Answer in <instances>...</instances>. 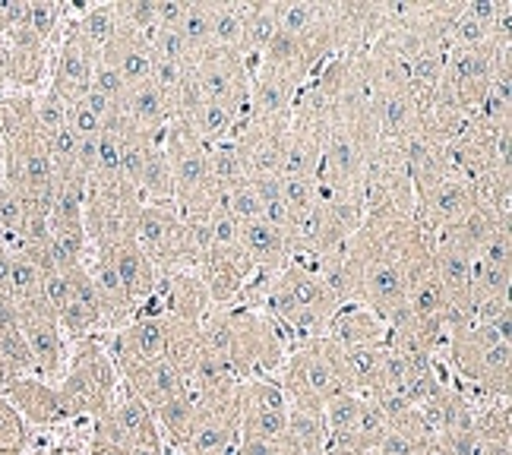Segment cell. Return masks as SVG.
Wrapping results in <instances>:
<instances>
[{"label":"cell","instance_id":"obj_20","mask_svg":"<svg viewBox=\"0 0 512 455\" xmlns=\"http://www.w3.org/2000/svg\"><path fill=\"white\" fill-rule=\"evenodd\" d=\"M241 247L250 256V263L260 272H282L288 263V237L282 228H275L269 222H247L241 225Z\"/></svg>","mask_w":512,"mask_h":455},{"label":"cell","instance_id":"obj_45","mask_svg":"<svg viewBox=\"0 0 512 455\" xmlns=\"http://www.w3.org/2000/svg\"><path fill=\"white\" fill-rule=\"evenodd\" d=\"M83 449H86V455H130V449L114 446L108 440H98V437H92V433H89V443Z\"/></svg>","mask_w":512,"mask_h":455},{"label":"cell","instance_id":"obj_22","mask_svg":"<svg viewBox=\"0 0 512 455\" xmlns=\"http://www.w3.org/2000/svg\"><path fill=\"white\" fill-rule=\"evenodd\" d=\"M193 411H196V392L190 386L184 392H177L174 399L162 402L159 408L152 411L155 427H159L168 452H177V449L187 443L190 427H193Z\"/></svg>","mask_w":512,"mask_h":455},{"label":"cell","instance_id":"obj_16","mask_svg":"<svg viewBox=\"0 0 512 455\" xmlns=\"http://www.w3.org/2000/svg\"><path fill=\"white\" fill-rule=\"evenodd\" d=\"M424 121V108L411 92H377L373 102V124L383 143H402Z\"/></svg>","mask_w":512,"mask_h":455},{"label":"cell","instance_id":"obj_14","mask_svg":"<svg viewBox=\"0 0 512 455\" xmlns=\"http://www.w3.org/2000/svg\"><path fill=\"white\" fill-rule=\"evenodd\" d=\"M95 253H108V260L117 272V279H121L133 310L149 298L155 285H159V269L152 266V260L140 250V244H136L133 237L130 241L114 244L111 250H95Z\"/></svg>","mask_w":512,"mask_h":455},{"label":"cell","instance_id":"obj_21","mask_svg":"<svg viewBox=\"0 0 512 455\" xmlns=\"http://www.w3.org/2000/svg\"><path fill=\"white\" fill-rule=\"evenodd\" d=\"M162 136L152 143V149L146 155V165H143V174H140V184H136V190H140V196H143V206L174 209V174H171V162H168Z\"/></svg>","mask_w":512,"mask_h":455},{"label":"cell","instance_id":"obj_44","mask_svg":"<svg viewBox=\"0 0 512 455\" xmlns=\"http://www.w3.org/2000/svg\"><path fill=\"white\" fill-rule=\"evenodd\" d=\"M231 455H279V449H275L272 443H266V440H256V437H247V433H241Z\"/></svg>","mask_w":512,"mask_h":455},{"label":"cell","instance_id":"obj_18","mask_svg":"<svg viewBox=\"0 0 512 455\" xmlns=\"http://www.w3.org/2000/svg\"><path fill=\"white\" fill-rule=\"evenodd\" d=\"M121 111H124L130 127L143 130L149 136H162L171 127V105H168L165 92L155 86L152 79H149V83H143V86L127 89Z\"/></svg>","mask_w":512,"mask_h":455},{"label":"cell","instance_id":"obj_46","mask_svg":"<svg viewBox=\"0 0 512 455\" xmlns=\"http://www.w3.org/2000/svg\"><path fill=\"white\" fill-rule=\"evenodd\" d=\"M475 455H512V443H481Z\"/></svg>","mask_w":512,"mask_h":455},{"label":"cell","instance_id":"obj_36","mask_svg":"<svg viewBox=\"0 0 512 455\" xmlns=\"http://www.w3.org/2000/svg\"><path fill=\"white\" fill-rule=\"evenodd\" d=\"M260 193V203H263V222L275 225L288 231L291 225V212L285 206V196H282V177H263V181H250Z\"/></svg>","mask_w":512,"mask_h":455},{"label":"cell","instance_id":"obj_32","mask_svg":"<svg viewBox=\"0 0 512 455\" xmlns=\"http://www.w3.org/2000/svg\"><path fill=\"white\" fill-rule=\"evenodd\" d=\"M177 32H181L193 61L206 54L212 48V4H187L184 23Z\"/></svg>","mask_w":512,"mask_h":455},{"label":"cell","instance_id":"obj_41","mask_svg":"<svg viewBox=\"0 0 512 455\" xmlns=\"http://www.w3.org/2000/svg\"><path fill=\"white\" fill-rule=\"evenodd\" d=\"M478 446L481 443L475 433H437L421 455H475Z\"/></svg>","mask_w":512,"mask_h":455},{"label":"cell","instance_id":"obj_3","mask_svg":"<svg viewBox=\"0 0 512 455\" xmlns=\"http://www.w3.org/2000/svg\"><path fill=\"white\" fill-rule=\"evenodd\" d=\"M231 310V351L228 364L238 373V380H260L275 377L285 364L291 342L282 326L272 320L266 310L228 307Z\"/></svg>","mask_w":512,"mask_h":455},{"label":"cell","instance_id":"obj_37","mask_svg":"<svg viewBox=\"0 0 512 455\" xmlns=\"http://www.w3.org/2000/svg\"><path fill=\"white\" fill-rule=\"evenodd\" d=\"M282 196L291 219H301L320 203V184L317 177H282Z\"/></svg>","mask_w":512,"mask_h":455},{"label":"cell","instance_id":"obj_5","mask_svg":"<svg viewBox=\"0 0 512 455\" xmlns=\"http://www.w3.org/2000/svg\"><path fill=\"white\" fill-rule=\"evenodd\" d=\"M260 57H244L238 51L209 48L193 61V76L206 102L225 105L234 114L250 117V70Z\"/></svg>","mask_w":512,"mask_h":455},{"label":"cell","instance_id":"obj_25","mask_svg":"<svg viewBox=\"0 0 512 455\" xmlns=\"http://www.w3.org/2000/svg\"><path fill=\"white\" fill-rule=\"evenodd\" d=\"M35 92H0V143L35 133Z\"/></svg>","mask_w":512,"mask_h":455},{"label":"cell","instance_id":"obj_12","mask_svg":"<svg viewBox=\"0 0 512 455\" xmlns=\"http://www.w3.org/2000/svg\"><path fill=\"white\" fill-rule=\"evenodd\" d=\"M301 83L256 61L250 70V121H291Z\"/></svg>","mask_w":512,"mask_h":455},{"label":"cell","instance_id":"obj_29","mask_svg":"<svg viewBox=\"0 0 512 455\" xmlns=\"http://www.w3.org/2000/svg\"><path fill=\"white\" fill-rule=\"evenodd\" d=\"M212 48L244 54V4H212Z\"/></svg>","mask_w":512,"mask_h":455},{"label":"cell","instance_id":"obj_17","mask_svg":"<svg viewBox=\"0 0 512 455\" xmlns=\"http://www.w3.org/2000/svg\"><path fill=\"white\" fill-rule=\"evenodd\" d=\"M121 383H124L143 405H149L152 411L159 408L162 402L174 399L177 392H184V389H187L184 373L177 370L168 358H159V361L143 364V367H136V370L124 373Z\"/></svg>","mask_w":512,"mask_h":455},{"label":"cell","instance_id":"obj_8","mask_svg":"<svg viewBox=\"0 0 512 455\" xmlns=\"http://www.w3.org/2000/svg\"><path fill=\"white\" fill-rule=\"evenodd\" d=\"M98 54L89 51L80 38H73L67 26L61 38L51 48V67H48V89H54L67 105H76L92 89V67Z\"/></svg>","mask_w":512,"mask_h":455},{"label":"cell","instance_id":"obj_11","mask_svg":"<svg viewBox=\"0 0 512 455\" xmlns=\"http://www.w3.org/2000/svg\"><path fill=\"white\" fill-rule=\"evenodd\" d=\"M323 339L339 348H380L389 342L386 320L361 301H348L329 316Z\"/></svg>","mask_w":512,"mask_h":455},{"label":"cell","instance_id":"obj_42","mask_svg":"<svg viewBox=\"0 0 512 455\" xmlns=\"http://www.w3.org/2000/svg\"><path fill=\"white\" fill-rule=\"evenodd\" d=\"M92 89H95V92H102L105 98H111V102L124 105L127 83H124L121 73H117L108 61H102V57H98L95 67H92Z\"/></svg>","mask_w":512,"mask_h":455},{"label":"cell","instance_id":"obj_30","mask_svg":"<svg viewBox=\"0 0 512 455\" xmlns=\"http://www.w3.org/2000/svg\"><path fill=\"white\" fill-rule=\"evenodd\" d=\"M206 162H209V177H212L215 187H234V184L247 181L241 152H238V146H234V140H222V143L206 146Z\"/></svg>","mask_w":512,"mask_h":455},{"label":"cell","instance_id":"obj_19","mask_svg":"<svg viewBox=\"0 0 512 455\" xmlns=\"http://www.w3.org/2000/svg\"><path fill=\"white\" fill-rule=\"evenodd\" d=\"M500 225H509V222H500L490 212L471 206L462 215V219H456L452 225H446V228H440L437 234H433V244H437V247H449V250H459V253H465V256H471V260H475L478 250L490 241V234H494Z\"/></svg>","mask_w":512,"mask_h":455},{"label":"cell","instance_id":"obj_6","mask_svg":"<svg viewBox=\"0 0 512 455\" xmlns=\"http://www.w3.org/2000/svg\"><path fill=\"white\" fill-rule=\"evenodd\" d=\"M291 121H247L231 136L241 152L247 181H263V177H279L282 155L288 143Z\"/></svg>","mask_w":512,"mask_h":455},{"label":"cell","instance_id":"obj_43","mask_svg":"<svg viewBox=\"0 0 512 455\" xmlns=\"http://www.w3.org/2000/svg\"><path fill=\"white\" fill-rule=\"evenodd\" d=\"M184 13H187V4H181V0L155 4V29H181Z\"/></svg>","mask_w":512,"mask_h":455},{"label":"cell","instance_id":"obj_28","mask_svg":"<svg viewBox=\"0 0 512 455\" xmlns=\"http://www.w3.org/2000/svg\"><path fill=\"white\" fill-rule=\"evenodd\" d=\"M478 443H512V411L509 399H487L475 408Z\"/></svg>","mask_w":512,"mask_h":455},{"label":"cell","instance_id":"obj_39","mask_svg":"<svg viewBox=\"0 0 512 455\" xmlns=\"http://www.w3.org/2000/svg\"><path fill=\"white\" fill-rule=\"evenodd\" d=\"M117 26L133 29L140 35H149L155 29V4L152 0H124V4H114Z\"/></svg>","mask_w":512,"mask_h":455},{"label":"cell","instance_id":"obj_26","mask_svg":"<svg viewBox=\"0 0 512 455\" xmlns=\"http://www.w3.org/2000/svg\"><path fill=\"white\" fill-rule=\"evenodd\" d=\"M247 121V117L234 114L231 108L225 105H215V102H203L200 111H196L190 130L196 133V140L203 146H212V143H222V140H231L238 127Z\"/></svg>","mask_w":512,"mask_h":455},{"label":"cell","instance_id":"obj_34","mask_svg":"<svg viewBox=\"0 0 512 455\" xmlns=\"http://www.w3.org/2000/svg\"><path fill=\"white\" fill-rule=\"evenodd\" d=\"M32 446L29 424L19 418V411L0 395V452L4 455H26Z\"/></svg>","mask_w":512,"mask_h":455},{"label":"cell","instance_id":"obj_2","mask_svg":"<svg viewBox=\"0 0 512 455\" xmlns=\"http://www.w3.org/2000/svg\"><path fill=\"white\" fill-rule=\"evenodd\" d=\"M275 380L288 395V408L323 411L329 399L348 392L342 380V348L332 345L329 339H313L294 348L288 351Z\"/></svg>","mask_w":512,"mask_h":455},{"label":"cell","instance_id":"obj_7","mask_svg":"<svg viewBox=\"0 0 512 455\" xmlns=\"http://www.w3.org/2000/svg\"><path fill=\"white\" fill-rule=\"evenodd\" d=\"M253 272H256V266L250 263L244 247H209L200 256V266H196V275H200L212 307L238 304L241 291L253 279Z\"/></svg>","mask_w":512,"mask_h":455},{"label":"cell","instance_id":"obj_23","mask_svg":"<svg viewBox=\"0 0 512 455\" xmlns=\"http://www.w3.org/2000/svg\"><path fill=\"white\" fill-rule=\"evenodd\" d=\"M471 200L500 222H512V171L487 168L471 181Z\"/></svg>","mask_w":512,"mask_h":455},{"label":"cell","instance_id":"obj_35","mask_svg":"<svg viewBox=\"0 0 512 455\" xmlns=\"http://www.w3.org/2000/svg\"><path fill=\"white\" fill-rule=\"evenodd\" d=\"M67 114H70V105L54 89L45 86V89L35 92V127L45 140L61 127H67Z\"/></svg>","mask_w":512,"mask_h":455},{"label":"cell","instance_id":"obj_27","mask_svg":"<svg viewBox=\"0 0 512 455\" xmlns=\"http://www.w3.org/2000/svg\"><path fill=\"white\" fill-rule=\"evenodd\" d=\"M279 32L275 4H244V57H260Z\"/></svg>","mask_w":512,"mask_h":455},{"label":"cell","instance_id":"obj_31","mask_svg":"<svg viewBox=\"0 0 512 455\" xmlns=\"http://www.w3.org/2000/svg\"><path fill=\"white\" fill-rule=\"evenodd\" d=\"M256 411H288V395L275 377L241 383V414H256Z\"/></svg>","mask_w":512,"mask_h":455},{"label":"cell","instance_id":"obj_4","mask_svg":"<svg viewBox=\"0 0 512 455\" xmlns=\"http://www.w3.org/2000/svg\"><path fill=\"white\" fill-rule=\"evenodd\" d=\"M133 241L140 244V250L159 269V275L200 266V244H196L193 231L174 209L143 206L136 212Z\"/></svg>","mask_w":512,"mask_h":455},{"label":"cell","instance_id":"obj_13","mask_svg":"<svg viewBox=\"0 0 512 455\" xmlns=\"http://www.w3.org/2000/svg\"><path fill=\"white\" fill-rule=\"evenodd\" d=\"M152 294L159 298L165 316H174V320H184V323H200L212 310L209 294L200 282V275H196V269L159 275V285H155Z\"/></svg>","mask_w":512,"mask_h":455},{"label":"cell","instance_id":"obj_47","mask_svg":"<svg viewBox=\"0 0 512 455\" xmlns=\"http://www.w3.org/2000/svg\"><path fill=\"white\" fill-rule=\"evenodd\" d=\"M7 35V16H4V4H0V42H4Z\"/></svg>","mask_w":512,"mask_h":455},{"label":"cell","instance_id":"obj_40","mask_svg":"<svg viewBox=\"0 0 512 455\" xmlns=\"http://www.w3.org/2000/svg\"><path fill=\"white\" fill-rule=\"evenodd\" d=\"M475 260H478L481 266L512 269V222H509V225H500L494 234H490V241L478 250Z\"/></svg>","mask_w":512,"mask_h":455},{"label":"cell","instance_id":"obj_24","mask_svg":"<svg viewBox=\"0 0 512 455\" xmlns=\"http://www.w3.org/2000/svg\"><path fill=\"white\" fill-rule=\"evenodd\" d=\"M260 64L269 67V70H279L285 76H291L294 83H307V79L313 76V67L307 61L304 48L298 45V38H291L288 32H275V38L266 45V51L260 54Z\"/></svg>","mask_w":512,"mask_h":455},{"label":"cell","instance_id":"obj_33","mask_svg":"<svg viewBox=\"0 0 512 455\" xmlns=\"http://www.w3.org/2000/svg\"><path fill=\"white\" fill-rule=\"evenodd\" d=\"M64 23H67L64 4H51V0H35V4H26V26L42 38L48 48H54V42L61 38Z\"/></svg>","mask_w":512,"mask_h":455},{"label":"cell","instance_id":"obj_38","mask_svg":"<svg viewBox=\"0 0 512 455\" xmlns=\"http://www.w3.org/2000/svg\"><path fill=\"white\" fill-rule=\"evenodd\" d=\"M231 219L238 225H247V222H260L263 219V203H260V193L250 181H241L228 187V200H225Z\"/></svg>","mask_w":512,"mask_h":455},{"label":"cell","instance_id":"obj_15","mask_svg":"<svg viewBox=\"0 0 512 455\" xmlns=\"http://www.w3.org/2000/svg\"><path fill=\"white\" fill-rule=\"evenodd\" d=\"M102 61H108L121 79L127 83V89L133 86H143L152 79V48H149V38L133 32V29H124L117 26L114 38L105 45V51L98 54Z\"/></svg>","mask_w":512,"mask_h":455},{"label":"cell","instance_id":"obj_10","mask_svg":"<svg viewBox=\"0 0 512 455\" xmlns=\"http://www.w3.org/2000/svg\"><path fill=\"white\" fill-rule=\"evenodd\" d=\"M0 395L19 411V418H23L29 427L57 430V427L70 424L67 411L61 405V395H57V386L42 377H19Z\"/></svg>","mask_w":512,"mask_h":455},{"label":"cell","instance_id":"obj_1","mask_svg":"<svg viewBox=\"0 0 512 455\" xmlns=\"http://www.w3.org/2000/svg\"><path fill=\"white\" fill-rule=\"evenodd\" d=\"M61 405L67 411L70 424L76 421H92L95 414L114 405L117 389H121V377L105 351L102 335H89V339L70 342L67 354V370L61 380L54 383Z\"/></svg>","mask_w":512,"mask_h":455},{"label":"cell","instance_id":"obj_9","mask_svg":"<svg viewBox=\"0 0 512 455\" xmlns=\"http://www.w3.org/2000/svg\"><path fill=\"white\" fill-rule=\"evenodd\" d=\"M19 332H23L26 348L32 354L35 377H42L48 383L61 380V373L67 370L70 342L64 339L61 326H57V316L23 313V316H19Z\"/></svg>","mask_w":512,"mask_h":455}]
</instances>
